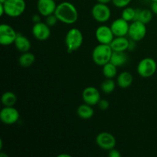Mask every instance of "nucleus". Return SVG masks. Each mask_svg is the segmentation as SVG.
Instances as JSON below:
<instances>
[{"label":"nucleus","instance_id":"412c9836","mask_svg":"<svg viewBox=\"0 0 157 157\" xmlns=\"http://www.w3.org/2000/svg\"><path fill=\"white\" fill-rule=\"evenodd\" d=\"M127 60H128V58H127V55L125 52H113V54H112L111 58H110V62L114 64L115 66H117V67H122L124 64H126Z\"/></svg>","mask_w":157,"mask_h":157},{"label":"nucleus","instance_id":"4468645a","mask_svg":"<svg viewBox=\"0 0 157 157\" xmlns=\"http://www.w3.org/2000/svg\"><path fill=\"white\" fill-rule=\"evenodd\" d=\"M130 23L123 18L115 19L110 25V29L115 37L127 36L128 35Z\"/></svg>","mask_w":157,"mask_h":157},{"label":"nucleus","instance_id":"9b49d317","mask_svg":"<svg viewBox=\"0 0 157 157\" xmlns=\"http://www.w3.org/2000/svg\"><path fill=\"white\" fill-rule=\"evenodd\" d=\"M114 37L110 26L109 27L105 25H102L98 26L95 31V38L99 44H110Z\"/></svg>","mask_w":157,"mask_h":157},{"label":"nucleus","instance_id":"0eeeda50","mask_svg":"<svg viewBox=\"0 0 157 157\" xmlns=\"http://www.w3.org/2000/svg\"><path fill=\"white\" fill-rule=\"evenodd\" d=\"M147 33V25L143 23L140 21H133L130 23V28H129L128 36L130 39L135 41H142L146 37Z\"/></svg>","mask_w":157,"mask_h":157},{"label":"nucleus","instance_id":"a878e982","mask_svg":"<svg viewBox=\"0 0 157 157\" xmlns=\"http://www.w3.org/2000/svg\"><path fill=\"white\" fill-rule=\"evenodd\" d=\"M121 18H123L128 22H132V21H135L136 9L132 7H129V6L124 8L122 12H121Z\"/></svg>","mask_w":157,"mask_h":157},{"label":"nucleus","instance_id":"f3484780","mask_svg":"<svg viewBox=\"0 0 157 157\" xmlns=\"http://www.w3.org/2000/svg\"><path fill=\"white\" fill-rule=\"evenodd\" d=\"M14 44H15V48L21 53L29 52L32 48V43H31L30 40L21 33L17 34V37L15 38Z\"/></svg>","mask_w":157,"mask_h":157},{"label":"nucleus","instance_id":"423d86ee","mask_svg":"<svg viewBox=\"0 0 157 157\" xmlns=\"http://www.w3.org/2000/svg\"><path fill=\"white\" fill-rule=\"evenodd\" d=\"M91 15L94 19L100 23H105L111 17V10L107 4L98 2L92 7Z\"/></svg>","mask_w":157,"mask_h":157},{"label":"nucleus","instance_id":"e433bc0d","mask_svg":"<svg viewBox=\"0 0 157 157\" xmlns=\"http://www.w3.org/2000/svg\"><path fill=\"white\" fill-rule=\"evenodd\" d=\"M6 0H0V3H4Z\"/></svg>","mask_w":157,"mask_h":157},{"label":"nucleus","instance_id":"58836bf2","mask_svg":"<svg viewBox=\"0 0 157 157\" xmlns=\"http://www.w3.org/2000/svg\"><path fill=\"white\" fill-rule=\"evenodd\" d=\"M56 1H58V0H56Z\"/></svg>","mask_w":157,"mask_h":157},{"label":"nucleus","instance_id":"5701e85b","mask_svg":"<svg viewBox=\"0 0 157 157\" xmlns=\"http://www.w3.org/2000/svg\"><path fill=\"white\" fill-rule=\"evenodd\" d=\"M17 100L16 94L12 91H6L1 97V102L4 107H14Z\"/></svg>","mask_w":157,"mask_h":157},{"label":"nucleus","instance_id":"2eb2a0df","mask_svg":"<svg viewBox=\"0 0 157 157\" xmlns=\"http://www.w3.org/2000/svg\"><path fill=\"white\" fill-rule=\"evenodd\" d=\"M57 6L56 0H38L37 9L41 16L47 17L55 14Z\"/></svg>","mask_w":157,"mask_h":157},{"label":"nucleus","instance_id":"aec40b11","mask_svg":"<svg viewBox=\"0 0 157 157\" xmlns=\"http://www.w3.org/2000/svg\"><path fill=\"white\" fill-rule=\"evenodd\" d=\"M153 17V12H152L151 9H136V18H135V21L138 20V21H142L144 24L147 25L152 21Z\"/></svg>","mask_w":157,"mask_h":157},{"label":"nucleus","instance_id":"f03ea898","mask_svg":"<svg viewBox=\"0 0 157 157\" xmlns=\"http://www.w3.org/2000/svg\"><path fill=\"white\" fill-rule=\"evenodd\" d=\"M113 50L110 44H98L95 46L92 52V60L95 64L103 67L105 64L110 62Z\"/></svg>","mask_w":157,"mask_h":157},{"label":"nucleus","instance_id":"2f4dec72","mask_svg":"<svg viewBox=\"0 0 157 157\" xmlns=\"http://www.w3.org/2000/svg\"><path fill=\"white\" fill-rule=\"evenodd\" d=\"M150 9H151L152 12H153V14H156V15H157V1L152 2Z\"/></svg>","mask_w":157,"mask_h":157},{"label":"nucleus","instance_id":"393cba45","mask_svg":"<svg viewBox=\"0 0 157 157\" xmlns=\"http://www.w3.org/2000/svg\"><path fill=\"white\" fill-rule=\"evenodd\" d=\"M101 90H102L104 93L107 94H111L112 92L114 91L115 88H116V82H115L113 79L106 78V79L101 83Z\"/></svg>","mask_w":157,"mask_h":157},{"label":"nucleus","instance_id":"4be33fe9","mask_svg":"<svg viewBox=\"0 0 157 157\" xmlns=\"http://www.w3.org/2000/svg\"><path fill=\"white\" fill-rule=\"evenodd\" d=\"M18 64L22 67H29L35 61V56L34 54L27 52L21 54L18 58Z\"/></svg>","mask_w":157,"mask_h":157},{"label":"nucleus","instance_id":"c9c22d12","mask_svg":"<svg viewBox=\"0 0 157 157\" xmlns=\"http://www.w3.org/2000/svg\"><path fill=\"white\" fill-rule=\"evenodd\" d=\"M2 140H0V150H2Z\"/></svg>","mask_w":157,"mask_h":157},{"label":"nucleus","instance_id":"c85d7f7f","mask_svg":"<svg viewBox=\"0 0 157 157\" xmlns=\"http://www.w3.org/2000/svg\"><path fill=\"white\" fill-rule=\"evenodd\" d=\"M98 107L101 110H107L110 107V103L107 99H101L98 104Z\"/></svg>","mask_w":157,"mask_h":157},{"label":"nucleus","instance_id":"4c0bfd02","mask_svg":"<svg viewBox=\"0 0 157 157\" xmlns=\"http://www.w3.org/2000/svg\"><path fill=\"white\" fill-rule=\"evenodd\" d=\"M152 2H153V1H157V0H151Z\"/></svg>","mask_w":157,"mask_h":157},{"label":"nucleus","instance_id":"7ed1b4c3","mask_svg":"<svg viewBox=\"0 0 157 157\" xmlns=\"http://www.w3.org/2000/svg\"><path fill=\"white\" fill-rule=\"evenodd\" d=\"M83 41H84V35L81 31L77 28L71 29L67 32L64 38L67 52L71 54L78 50L82 45Z\"/></svg>","mask_w":157,"mask_h":157},{"label":"nucleus","instance_id":"6ab92c4d","mask_svg":"<svg viewBox=\"0 0 157 157\" xmlns=\"http://www.w3.org/2000/svg\"><path fill=\"white\" fill-rule=\"evenodd\" d=\"M93 106L89 105L87 104H83L78 106L77 109V114L81 119L89 120L94 114V110L93 109Z\"/></svg>","mask_w":157,"mask_h":157},{"label":"nucleus","instance_id":"473e14b6","mask_svg":"<svg viewBox=\"0 0 157 157\" xmlns=\"http://www.w3.org/2000/svg\"><path fill=\"white\" fill-rule=\"evenodd\" d=\"M4 15H6V13H5L4 6H3L2 3H0V15L3 16Z\"/></svg>","mask_w":157,"mask_h":157},{"label":"nucleus","instance_id":"1a4fd4ad","mask_svg":"<svg viewBox=\"0 0 157 157\" xmlns=\"http://www.w3.org/2000/svg\"><path fill=\"white\" fill-rule=\"evenodd\" d=\"M17 34L13 27L7 24H2L0 25V44L4 46L14 44Z\"/></svg>","mask_w":157,"mask_h":157},{"label":"nucleus","instance_id":"f8f14e48","mask_svg":"<svg viewBox=\"0 0 157 157\" xmlns=\"http://www.w3.org/2000/svg\"><path fill=\"white\" fill-rule=\"evenodd\" d=\"M32 32L34 38L38 41H46L48 39L51 35L50 26L46 22H42V21L35 23L32 29Z\"/></svg>","mask_w":157,"mask_h":157},{"label":"nucleus","instance_id":"f257e3e1","mask_svg":"<svg viewBox=\"0 0 157 157\" xmlns=\"http://www.w3.org/2000/svg\"><path fill=\"white\" fill-rule=\"evenodd\" d=\"M55 15L58 21L65 25H73L78 21V12L73 3L62 2L57 6Z\"/></svg>","mask_w":157,"mask_h":157},{"label":"nucleus","instance_id":"72a5a7b5","mask_svg":"<svg viewBox=\"0 0 157 157\" xmlns=\"http://www.w3.org/2000/svg\"><path fill=\"white\" fill-rule=\"evenodd\" d=\"M97 2L100 3H104V4H108L110 2H112V0H97Z\"/></svg>","mask_w":157,"mask_h":157},{"label":"nucleus","instance_id":"f704fd0d","mask_svg":"<svg viewBox=\"0 0 157 157\" xmlns=\"http://www.w3.org/2000/svg\"><path fill=\"white\" fill-rule=\"evenodd\" d=\"M58 157H71V155H68V154H60V155H58Z\"/></svg>","mask_w":157,"mask_h":157},{"label":"nucleus","instance_id":"dca6fc26","mask_svg":"<svg viewBox=\"0 0 157 157\" xmlns=\"http://www.w3.org/2000/svg\"><path fill=\"white\" fill-rule=\"evenodd\" d=\"M110 45L113 52H126L129 49L130 40L126 36L114 37Z\"/></svg>","mask_w":157,"mask_h":157},{"label":"nucleus","instance_id":"b1692460","mask_svg":"<svg viewBox=\"0 0 157 157\" xmlns=\"http://www.w3.org/2000/svg\"><path fill=\"white\" fill-rule=\"evenodd\" d=\"M102 73L106 78L113 79L117 75V67L110 61L102 67Z\"/></svg>","mask_w":157,"mask_h":157},{"label":"nucleus","instance_id":"39448f33","mask_svg":"<svg viewBox=\"0 0 157 157\" xmlns=\"http://www.w3.org/2000/svg\"><path fill=\"white\" fill-rule=\"evenodd\" d=\"M157 70L156 61L152 58H144L138 63L136 71L138 75L144 78L153 76Z\"/></svg>","mask_w":157,"mask_h":157},{"label":"nucleus","instance_id":"cd10ccee","mask_svg":"<svg viewBox=\"0 0 157 157\" xmlns=\"http://www.w3.org/2000/svg\"><path fill=\"white\" fill-rule=\"evenodd\" d=\"M58 21V18L56 17V15L55 14H52V15H48V16L46 17L45 22L50 27H52V26H55V25L57 24V22Z\"/></svg>","mask_w":157,"mask_h":157},{"label":"nucleus","instance_id":"9d476101","mask_svg":"<svg viewBox=\"0 0 157 157\" xmlns=\"http://www.w3.org/2000/svg\"><path fill=\"white\" fill-rule=\"evenodd\" d=\"M19 118V112L14 107H4L0 111V120L6 125L16 124Z\"/></svg>","mask_w":157,"mask_h":157},{"label":"nucleus","instance_id":"20e7f679","mask_svg":"<svg viewBox=\"0 0 157 157\" xmlns=\"http://www.w3.org/2000/svg\"><path fill=\"white\" fill-rule=\"evenodd\" d=\"M2 4L5 8V13L10 18L21 16L26 9L25 0H6Z\"/></svg>","mask_w":157,"mask_h":157},{"label":"nucleus","instance_id":"7c9ffc66","mask_svg":"<svg viewBox=\"0 0 157 157\" xmlns=\"http://www.w3.org/2000/svg\"><path fill=\"white\" fill-rule=\"evenodd\" d=\"M41 15H40V14H35V15H33V16H32V20L34 22V24H35V23H38V22H40V21H41Z\"/></svg>","mask_w":157,"mask_h":157},{"label":"nucleus","instance_id":"6e6552de","mask_svg":"<svg viewBox=\"0 0 157 157\" xmlns=\"http://www.w3.org/2000/svg\"><path fill=\"white\" fill-rule=\"evenodd\" d=\"M96 144L104 150H109L115 148L117 140L115 136L109 132H101L98 133L95 139Z\"/></svg>","mask_w":157,"mask_h":157},{"label":"nucleus","instance_id":"bb28decb","mask_svg":"<svg viewBox=\"0 0 157 157\" xmlns=\"http://www.w3.org/2000/svg\"><path fill=\"white\" fill-rule=\"evenodd\" d=\"M113 6L119 9H124V8L127 7L129 6L131 0H112L111 2Z\"/></svg>","mask_w":157,"mask_h":157},{"label":"nucleus","instance_id":"ddd939ff","mask_svg":"<svg viewBox=\"0 0 157 157\" xmlns=\"http://www.w3.org/2000/svg\"><path fill=\"white\" fill-rule=\"evenodd\" d=\"M82 99L85 104L91 106L98 105L101 98V93L95 87H87L82 92Z\"/></svg>","mask_w":157,"mask_h":157},{"label":"nucleus","instance_id":"c756f323","mask_svg":"<svg viewBox=\"0 0 157 157\" xmlns=\"http://www.w3.org/2000/svg\"><path fill=\"white\" fill-rule=\"evenodd\" d=\"M108 156L110 157H121V153H120V151H118L117 150H116L115 148L112 149V150H109Z\"/></svg>","mask_w":157,"mask_h":157},{"label":"nucleus","instance_id":"a211bd4d","mask_svg":"<svg viewBox=\"0 0 157 157\" xmlns=\"http://www.w3.org/2000/svg\"><path fill=\"white\" fill-rule=\"evenodd\" d=\"M133 81V77L130 72L123 71L117 77V84L121 88H128L132 85Z\"/></svg>","mask_w":157,"mask_h":157}]
</instances>
